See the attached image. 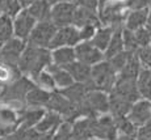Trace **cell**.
<instances>
[{
    "label": "cell",
    "instance_id": "33",
    "mask_svg": "<svg viewBox=\"0 0 151 140\" xmlns=\"http://www.w3.org/2000/svg\"><path fill=\"white\" fill-rule=\"evenodd\" d=\"M54 132H40L34 128L24 131V140H51Z\"/></svg>",
    "mask_w": 151,
    "mask_h": 140
},
{
    "label": "cell",
    "instance_id": "24",
    "mask_svg": "<svg viewBox=\"0 0 151 140\" xmlns=\"http://www.w3.org/2000/svg\"><path fill=\"white\" fill-rule=\"evenodd\" d=\"M116 29L110 28V26H105V25H101L99 26L96 29V31H95V34L92 36V38L89 39L92 43H93L95 46L99 49V50L101 51H105L106 46H108L110 38H112L113 33H114Z\"/></svg>",
    "mask_w": 151,
    "mask_h": 140
},
{
    "label": "cell",
    "instance_id": "19",
    "mask_svg": "<svg viewBox=\"0 0 151 140\" xmlns=\"http://www.w3.org/2000/svg\"><path fill=\"white\" fill-rule=\"evenodd\" d=\"M51 51V63L55 66L65 67L67 64L72 63L76 60L75 58V50L71 46H62V47H57Z\"/></svg>",
    "mask_w": 151,
    "mask_h": 140
},
{
    "label": "cell",
    "instance_id": "36",
    "mask_svg": "<svg viewBox=\"0 0 151 140\" xmlns=\"http://www.w3.org/2000/svg\"><path fill=\"white\" fill-rule=\"evenodd\" d=\"M99 28V26L96 25H84L82 26V28L79 29V34H80V39L82 41H89L92 38V36L95 34V31H96V29Z\"/></svg>",
    "mask_w": 151,
    "mask_h": 140
},
{
    "label": "cell",
    "instance_id": "2",
    "mask_svg": "<svg viewBox=\"0 0 151 140\" xmlns=\"http://www.w3.org/2000/svg\"><path fill=\"white\" fill-rule=\"evenodd\" d=\"M117 80V72L113 69L108 60H101L91 66V83L95 89L109 93L114 88Z\"/></svg>",
    "mask_w": 151,
    "mask_h": 140
},
{
    "label": "cell",
    "instance_id": "38",
    "mask_svg": "<svg viewBox=\"0 0 151 140\" xmlns=\"http://www.w3.org/2000/svg\"><path fill=\"white\" fill-rule=\"evenodd\" d=\"M137 138L151 139V119H149V121H147L145 124H142L141 127H138Z\"/></svg>",
    "mask_w": 151,
    "mask_h": 140
},
{
    "label": "cell",
    "instance_id": "37",
    "mask_svg": "<svg viewBox=\"0 0 151 140\" xmlns=\"http://www.w3.org/2000/svg\"><path fill=\"white\" fill-rule=\"evenodd\" d=\"M74 3L80 8H86L92 12H99V0H74Z\"/></svg>",
    "mask_w": 151,
    "mask_h": 140
},
{
    "label": "cell",
    "instance_id": "27",
    "mask_svg": "<svg viewBox=\"0 0 151 140\" xmlns=\"http://www.w3.org/2000/svg\"><path fill=\"white\" fill-rule=\"evenodd\" d=\"M13 34V19L7 14L0 13V43H5L9 41Z\"/></svg>",
    "mask_w": 151,
    "mask_h": 140
},
{
    "label": "cell",
    "instance_id": "29",
    "mask_svg": "<svg viewBox=\"0 0 151 140\" xmlns=\"http://www.w3.org/2000/svg\"><path fill=\"white\" fill-rule=\"evenodd\" d=\"M34 84L40 88L45 89V90H49V92H55L57 90V86H55V83L51 77V75L49 74L46 69L41 71L36 77H34Z\"/></svg>",
    "mask_w": 151,
    "mask_h": 140
},
{
    "label": "cell",
    "instance_id": "35",
    "mask_svg": "<svg viewBox=\"0 0 151 140\" xmlns=\"http://www.w3.org/2000/svg\"><path fill=\"white\" fill-rule=\"evenodd\" d=\"M127 11L146 9L151 5V0H124Z\"/></svg>",
    "mask_w": 151,
    "mask_h": 140
},
{
    "label": "cell",
    "instance_id": "9",
    "mask_svg": "<svg viewBox=\"0 0 151 140\" xmlns=\"http://www.w3.org/2000/svg\"><path fill=\"white\" fill-rule=\"evenodd\" d=\"M126 118L134 126L141 127L149 119H151V101L146 98H139L135 102H133L129 113L126 114Z\"/></svg>",
    "mask_w": 151,
    "mask_h": 140
},
{
    "label": "cell",
    "instance_id": "11",
    "mask_svg": "<svg viewBox=\"0 0 151 140\" xmlns=\"http://www.w3.org/2000/svg\"><path fill=\"white\" fill-rule=\"evenodd\" d=\"M27 42L17 37H12L9 41L1 45L0 49V60L11 64H17L22 51H24Z\"/></svg>",
    "mask_w": 151,
    "mask_h": 140
},
{
    "label": "cell",
    "instance_id": "40",
    "mask_svg": "<svg viewBox=\"0 0 151 140\" xmlns=\"http://www.w3.org/2000/svg\"><path fill=\"white\" fill-rule=\"evenodd\" d=\"M146 26L147 29L151 31V5L149 7V12H147V20H146Z\"/></svg>",
    "mask_w": 151,
    "mask_h": 140
},
{
    "label": "cell",
    "instance_id": "3",
    "mask_svg": "<svg viewBox=\"0 0 151 140\" xmlns=\"http://www.w3.org/2000/svg\"><path fill=\"white\" fill-rule=\"evenodd\" d=\"M127 12L129 11L125 7L124 0H116V1H109L103 7H100L97 14L101 25L110 26L113 29H121L124 28V21L126 19Z\"/></svg>",
    "mask_w": 151,
    "mask_h": 140
},
{
    "label": "cell",
    "instance_id": "4",
    "mask_svg": "<svg viewBox=\"0 0 151 140\" xmlns=\"http://www.w3.org/2000/svg\"><path fill=\"white\" fill-rule=\"evenodd\" d=\"M46 109L58 113V114L63 118V121L71 122V123L75 119L80 118L79 110H78L76 105H74L71 101H68L67 98L60 94L58 90L51 93L50 100L46 104Z\"/></svg>",
    "mask_w": 151,
    "mask_h": 140
},
{
    "label": "cell",
    "instance_id": "47",
    "mask_svg": "<svg viewBox=\"0 0 151 140\" xmlns=\"http://www.w3.org/2000/svg\"><path fill=\"white\" fill-rule=\"evenodd\" d=\"M0 49H1V43H0Z\"/></svg>",
    "mask_w": 151,
    "mask_h": 140
},
{
    "label": "cell",
    "instance_id": "26",
    "mask_svg": "<svg viewBox=\"0 0 151 140\" xmlns=\"http://www.w3.org/2000/svg\"><path fill=\"white\" fill-rule=\"evenodd\" d=\"M121 29H116L113 33L112 38H110L108 46H106L105 51H104V59L109 60L110 58H113L114 55L120 54L121 51H124V43H122V34H121Z\"/></svg>",
    "mask_w": 151,
    "mask_h": 140
},
{
    "label": "cell",
    "instance_id": "34",
    "mask_svg": "<svg viewBox=\"0 0 151 140\" xmlns=\"http://www.w3.org/2000/svg\"><path fill=\"white\" fill-rule=\"evenodd\" d=\"M137 55L143 68H151V43L146 47L139 49Z\"/></svg>",
    "mask_w": 151,
    "mask_h": 140
},
{
    "label": "cell",
    "instance_id": "18",
    "mask_svg": "<svg viewBox=\"0 0 151 140\" xmlns=\"http://www.w3.org/2000/svg\"><path fill=\"white\" fill-rule=\"evenodd\" d=\"M46 71L51 75L53 77L54 83H55V86H57V90L59 89H63V88H67L71 84H74L75 81L72 80L71 75L66 71L63 67H59V66H55V64L51 63L50 66L46 67Z\"/></svg>",
    "mask_w": 151,
    "mask_h": 140
},
{
    "label": "cell",
    "instance_id": "45",
    "mask_svg": "<svg viewBox=\"0 0 151 140\" xmlns=\"http://www.w3.org/2000/svg\"><path fill=\"white\" fill-rule=\"evenodd\" d=\"M1 89H3V88H1V86H0V94H1Z\"/></svg>",
    "mask_w": 151,
    "mask_h": 140
},
{
    "label": "cell",
    "instance_id": "15",
    "mask_svg": "<svg viewBox=\"0 0 151 140\" xmlns=\"http://www.w3.org/2000/svg\"><path fill=\"white\" fill-rule=\"evenodd\" d=\"M51 93L40 86L34 85L25 96V106L28 107H46V104L51 97Z\"/></svg>",
    "mask_w": 151,
    "mask_h": 140
},
{
    "label": "cell",
    "instance_id": "22",
    "mask_svg": "<svg viewBox=\"0 0 151 140\" xmlns=\"http://www.w3.org/2000/svg\"><path fill=\"white\" fill-rule=\"evenodd\" d=\"M27 11L30 13V16L38 21H47L50 20V12H51V5L49 4L46 0H36L32 5H29Z\"/></svg>",
    "mask_w": 151,
    "mask_h": 140
},
{
    "label": "cell",
    "instance_id": "41",
    "mask_svg": "<svg viewBox=\"0 0 151 140\" xmlns=\"http://www.w3.org/2000/svg\"><path fill=\"white\" fill-rule=\"evenodd\" d=\"M50 5H54V4H58V3H63V1H70V0H46Z\"/></svg>",
    "mask_w": 151,
    "mask_h": 140
},
{
    "label": "cell",
    "instance_id": "1",
    "mask_svg": "<svg viewBox=\"0 0 151 140\" xmlns=\"http://www.w3.org/2000/svg\"><path fill=\"white\" fill-rule=\"evenodd\" d=\"M51 64V51L46 47H38L27 43L21 56H20L17 67L21 75L28 76L34 80V77L46 67Z\"/></svg>",
    "mask_w": 151,
    "mask_h": 140
},
{
    "label": "cell",
    "instance_id": "12",
    "mask_svg": "<svg viewBox=\"0 0 151 140\" xmlns=\"http://www.w3.org/2000/svg\"><path fill=\"white\" fill-rule=\"evenodd\" d=\"M46 109L45 107H28L25 106L21 111L19 113V127L22 130H29L33 128L37 123L40 122V119L42 118V115L45 114Z\"/></svg>",
    "mask_w": 151,
    "mask_h": 140
},
{
    "label": "cell",
    "instance_id": "7",
    "mask_svg": "<svg viewBox=\"0 0 151 140\" xmlns=\"http://www.w3.org/2000/svg\"><path fill=\"white\" fill-rule=\"evenodd\" d=\"M75 8H76V4L74 3V0L58 3V4L51 5L50 21L57 28L72 25V17H74Z\"/></svg>",
    "mask_w": 151,
    "mask_h": 140
},
{
    "label": "cell",
    "instance_id": "21",
    "mask_svg": "<svg viewBox=\"0 0 151 140\" xmlns=\"http://www.w3.org/2000/svg\"><path fill=\"white\" fill-rule=\"evenodd\" d=\"M142 69V64L138 59L137 54H132L127 63L120 72H117V79H125V80H137L139 72Z\"/></svg>",
    "mask_w": 151,
    "mask_h": 140
},
{
    "label": "cell",
    "instance_id": "31",
    "mask_svg": "<svg viewBox=\"0 0 151 140\" xmlns=\"http://www.w3.org/2000/svg\"><path fill=\"white\" fill-rule=\"evenodd\" d=\"M132 56V52H127V51H121L120 54L114 55L113 58H110L108 62L110 63V66L113 67V69H114L116 72H120L121 69L124 68V66L127 63V60H129V58Z\"/></svg>",
    "mask_w": 151,
    "mask_h": 140
},
{
    "label": "cell",
    "instance_id": "13",
    "mask_svg": "<svg viewBox=\"0 0 151 140\" xmlns=\"http://www.w3.org/2000/svg\"><path fill=\"white\" fill-rule=\"evenodd\" d=\"M89 89H95L91 84H84V83H74L67 88L59 89L58 92L62 96H65L68 101H71L74 105L82 104L83 100L86 98V94Z\"/></svg>",
    "mask_w": 151,
    "mask_h": 140
},
{
    "label": "cell",
    "instance_id": "6",
    "mask_svg": "<svg viewBox=\"0 0 151 140\" xmlns=\"http://www.w3.org/2000/svg\"><path fill=\"white\" fill-rule=\"evenodd\" d=\"M79 42H82L79 34V29L75 28L74 25H67L58 28L55 31L53 39H51L50 45H49V50H54L57 47H62V46H76Z\"/></svg>",
    "mask_w": 151,
    "mask_h": 140
},
{
    "label": "cell",
    "instance_id": "5",
    "mask_svg": "<svg viewBox=\"0 0 151 140\" xmlns=\"http://www.w3.org/2000/svg\"><path fill=\"white\" fill-rule=\"evenodd\" d=\"M57 26H55L50 20L47 21H38L34 25L32 33L29 34V38L27 43L33 46H38V47H49L51 39H53L55 31H57Z\"/></svg>",
    "mask_w": 151,
    "mask_h": 140
},
{
    "label": "cell",
    "instance_id": "43",
    "mask_svg": "<svg viewBox=\"0 0 151 140\" xmlns=\"http://www.w3.org/2000/svg\"><path fill=\"white\" fill-rule=\"evenodd\" d=\"M135 140H151V139H146V138H137Z\"/></svg>",
    "mask_w": 151,
    "mask_h": 140
},
{
    "label": "cell",
    "instance_id": "39",
    "mask_svg": "<svg viewBox=\"0 0 151 140\" xmlns=\"http://www.w3.org/2000/svg\"><path fill=\"white\" fill-rule=\"evenodd\" d=\"M36 0H19V4L21 7V9H27L29 5H32Z\"/></svg>",
    "mask_w": 151,
    "mask_h": 140
},
{
    "label": "cell",
    "instance_id": "20",
    "mask_svg": "<svg viewBox=\"0 0 151 140\" xmlns=\"http://www.w3.org/2000/svg\"><path fill=\"white\" fill-rule=\"evenodd\" d=\"M147 12H149V8H146V9L129 11L126 14V19L124 21V28L129 29L132 31H135L139 28H143L146 25Z\"/></svg>",
    "mask_w": 151,
    "mask_h": 140
},
{
    "label": "cell",
    "instance_id": "28",
    "mask_svg": "<svg viewBox=\"0 0 151 140\" xmlns=\"http://www.w3.org/2000/svg\"><path fill=\"white\" fill-rule=\"evenodd\" d=\"M121 34H122V43H124V50L127 52H132V54H137L139 50L138 42L135 39V34L134 31L129 30V29L122 28L121 30Z\"/></svg>",
    "mask_w": 151,
    "mask_h": 140
},
{
    "label": "cell",
    "instance_id": "10",
    "mask_svg": "<svg viewBox=\"0 0 151 140\" xmlns=\"http://www.w3.org/2000/svg\"><path fill=\"white\" fill-rule=\"evenodd\" d=\"M37 21L30 16L27 9H21L13 17V34L14 37L27 42Z\"/></svg>",
    "mask_w": 151,
    "mask_h": 140
},
{
    "label": "cell",
    "instance_id": "17",
    "mask_svg": "<svg viewBox=\"0 0 151 140\" xmlns=\"http://www.w3.org/2000/svg\"><path fill=\"white\" fill-rule=\"evenodd\" d=\"M62 122H63V118L58 114V113L46 109L45 114L42 115L40 122L33 128L40 131V132H54V131L57 130V127L59 126Z\"/></svg>",
    "mask_w": 151,
    "mask_h": 140
},
{
    "label": "cell",
    "instance_id": "14",
    "mask_svg": "<svg viewBox=\"0 0 151 140\" xmlns=\"http://www.w3.org/2000/svg\"><path fill=\"white\" fill-rule=\"evenodd\" d=\"M63 68L71 75L72 80L75 83H84V84H91V66H87L82 62L74 60L72 63L65 66ZM93 86V85H92Z\"/></svg>",
    "mask_w": 151,
    "mask_h": 140
},
{
    "label": "cell",
    "instance_id": "42",
    "mask_svg": "<svg viewBox=\"0 0 151 140\" xmlns=\"http://www.w3.org/2000/svg\"><path fill=\"white\" fill-rule=\"evenodd\" d=\"M109 1H116V0H99V8L103 7L104 4H106V3H109Z\"/></svg>",
    "mask_w": 151,
    "mask_h": 140
},
{
    "label": "cell",
    "instance_id": "23",
    "mask_svg": "<svg viewBox=\"0 0 151 140\" xmlns=\"http://www.w3.org/2000/svg\"><path fill=\"white\" fill-rule=\"evenodd\" d=\"M20 76H21V72H20L17 64H11L0 60V86L1 88L13 83Z\"/></svg>",
    "mask_w": 151,
    "mask_h": 140
},
{
    "label": "cell",
    "instance_id": "30",
    "mask_svg": "<svg viewBox=\"0 0 151 140\" xmlns=\"http://www.w3.org/2000/svg\"><path fill=\"white\" fill-rule=\"evenodd\" d=\"M51 140H74L72 139V123L67 121H63L57 130L54 131Z\"/></svg>",
    "mask_w": 151,
    "mask_h": 140
},
{
    "label": "cell",
    "instance_id": "16",
    "mask_svg": "<svg viewBox=\"0 0 151 140\" xmlns=\"http://www.w3.org/2000/svg\"><path fill=\"white\" fill-rule=\"evenodd\" d=\"M96 25V26H101L100 19H99L97 12H92L89 9H86V8H80L76 5L74 12V17H72V25L75 28L80 29L84 25Z\"/></svg>",
    "mask_w": 151,
    "mask_h": 140
},
{
    "label": "cell",
    "instance_id": "44",
    "mask_svg": "<svg viewBox=\"0 0 151 140\" xmlns=\"http://www.w3.org/2000/svg\"><path fill=\"white\" fill-rule=\"evenodd\" d=\"M88 140H101V139H99V138H91V139H88Z\"/></svg>",
    "mask_w": 151,
    "mask_h": 140
},
{
    "label": "cell",
    "instance_id": "25",
    "mask_svg": "<svg viewBox=\"0 0 151 140\" xmlns=\"http://www.w3.org/2000/svg\"><path fill=\"white\" fill-rule=\"evenodd\" d=\"M137 88L141 98H146L151 101V68L142 67L137 77Z\"/></svg>",
    "mask_w": 151,
    "mask_h": 140
},
{
    "label": "cell",
    "instance_id": "32",
    "mask_svg": "<svg viewBox=\"0 0 151 140\" xmlns=\"http://www.w3.org/2000/svg\"><path fill=\"white\" fill-rule=\"evenodd\" d=\"M134 34H135V39H137V42H138L139 49L146 47V46H149L151 43V31L146 26L137 29V30L134 31Z\"/></svg>",
    "mask_w": 151,
    "mask_h": 140
},
{
    "label": "cell",
    "instance_id": "8",
    "mask_svg": "<svg viewBox=\"0 0 151 140\" xmlns=\"http://www.w3.org/2000/svg\"><path fill=\"white\" fill-rule=\"evenodd\" d=\"M75 58L78 62H82L87 66H93L104 60V52L99 50L91 41H82L74 46Z\"/></svg>",
    "mask_w": 151,
    "mask_h": 140
},
{
    "label": "cell",
    "instance_id": "46",
    "mask_svg": "<svg viewBox=\"0 0 151 140\" xmlns=\"http://www.w3.org/2000/svg\"><path fill=\"white\" fill-rule=\"evenodd\" d=\"M0 140H4V138H0Z\"/></svg>",
    "mask_w": 151,
    "mask_h": 140
}]
</instances>
